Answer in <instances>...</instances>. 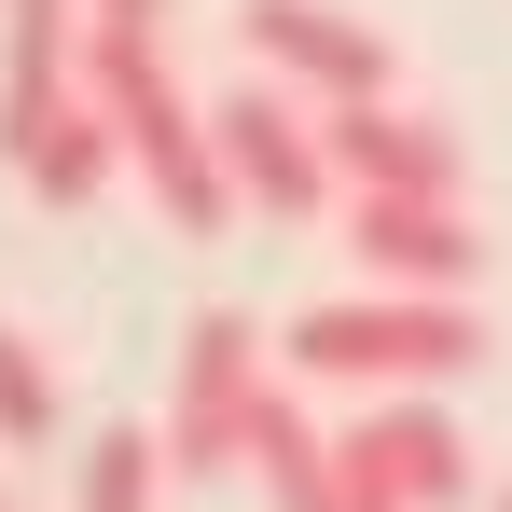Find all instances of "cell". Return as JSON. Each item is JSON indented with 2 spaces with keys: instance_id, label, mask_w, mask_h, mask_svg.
<instances>
[{
  "instance_id": "obj_1",
  "label": "cell",
  "mask_w": 512,
  "mask_h": 512,
  "mask_svg": "<svg viewBox=\"0 0 512 512\" xmlns=\"http://www.w3.org/2000/svg\"><path fill=\"white\" fill-rule=\"evenodd\" d=\"M84 97L111 111L125 167L153 180V208H167L180 236H222V222H236V180H222V153H208V111L180 97L167 42H111V28H84Z\"/></svg>"
},
{
  "instance_id": "obj_2",
  "label": "cell",
  "mask_w": 512,
  "mask_h": 512,
  "mask_svg": "<svg viewBox=\"0 0 512 512\" xmlns=\"http://www.w3.org/2000/svg\"><path fill=\"white\" fill-rule=\"evenodd\" d=\"M485 360V319L443 305V291H346V305H305L291 319V374H333V388H388V402H429L443 374Z\"/></svg>"
},
{
  "instance_id": "obj_3",
  "label": "cell",
  "mask_w": 512,
  "mask_h": 512,
  "mask_svg": "<svg viewBox=\"0 0 512 512\" xmlns=\"http://www.w3.org/2000/svg\"><path fill=\"white\" fill-rule=\"evenodd\" d=\"M263 388H277V346H263V319H236V305H208V319H180V360H167V471L180 485H208V471H250V416Z\"/></svg>"
},
{
  "instance_id": "obj_4",
  "label": "cell",
  "mask_w": 512,
  "mask_h": 512,
  "mask_svg": "<svg viewBox=\"0 0 512 512\" xmlns=\"http://www.w3.org/2000/svg\"><path fill=\"white\" fill-rule=\"evenodd\" d=\"M208 153H222V180H236V208H277V222H319L346 180H333V139H319V111L291 84H236L208 97Z\"/></svg>"
},
{
  "instance_id": "obj_5",
  "label": "cell",
  "mask_w": 512,
  "mask_h": 512,
  "mask_svg": "<svg viewBox=\"0 0 512 512\" xmlns=\"http://www.w3.org/2000/svg\"><path fill=\"white\" fill-rule=\"evenodd\" d=\"M236 28H250L263 84H291L305 111H360V97H388V28L374 14H346V0H236Z\"/></svg>"
},
{
  "instance_id": "obj_6",
  "label": "cell",
  "mask_w": 512,
  "mask_h": 512,
  "mask_svg": "<svg viewBox=\"0 0 512 512\" xmlns=\"http://www.w3.org/2000/svg\"><path fill=\"white\" fill-rule=\"evenodd\" d=\"M84 111V0H0V139L14 167Z\"/></svg>"
},
{
  "instance_id": "obj_7",
  "label": "cell",
  "mask_w": 512,
  "mask_h": 512,
  "mask_svg": "<svg viewBox=\"0 0 512 512\" xmlns=\"http://www.w3.org/2000/svg\"><path fill=\"white\" fill-rule=\"evenodd\" d=\"M319 139H333L346 194H429V208H457V125H443V111L360 97V111H319Z\"/></svg>"
},
{
  "instance_id": "obj_8",
  "label": "cell",
  "mask_w": 512,
  "mask_h": 512,
  "mask_svg": "<svg viewBox=\"0 0 512 512\" xmlns=\"http://www.w3.org/2000/svg\"><path fill=\"white\" fill-rule=\"evenodd\" d=\"M333 457H346V485H388L402 512H443V499L485 485L471 443H457V416H429V402H374L360 429H333Z\"/></svg>"
},
{
  "instance_id": "obj_9",
  "label": "cell",
  "mask_w": 512,
  "mask_h": 512,
  "mask_svg": "<svg viewBox=\"0 0 512 512\" xmlns=\"http://www.w3.org/2000/svg\"><path fill=\"white\" fill-rule=\"evenodd\" d=\"M346 236H360V263H374V291H471V263H485V236H471V208H429V194H346Z\"/></svg>"
},
{
  "instance_id": "obj_10",
  "label": "cell",
  "mask_w": 512,
  "mask_h": 512,
  "mask_svg": "<svg viewBox=\"0 0 512 512\" xmlns=\"http://www.w3.org/2000/svg\"><path fill=\"white\" fill-rule=\"evenodd\" d=\"M250 471H263V499L277 512H346V471H333V429L291 402V374L263 388V416H250Z\"/></svg>"
},
{
  "instance_id": "obj_11",
  "label": "cell",
  "mask_w": 512,
  "mask_h": 512,
  "mask_svg": "<svg viewBox=\"0 0 512 512\" xmlns=\"http://www.w3.org/2000/svg\"><path fill=\"white\" fill-rule=\"evenodd\" d=\"M153 485H167V443L153 429H97L84 471H70V512H153Z\"/></svg>"
},
{
  "instance_id": "obj_12",
  "label": "cell",
  "mask_w": 512,
  "mask_h": 512,
  "mask_svg": "<svg viewBox=\"0 0 512 512\" xmlns=\"http://www.w3.org/2000/svg\"><path fill=\"white\" fill-rule=\"evenodd\" d=\"M111 167H125V139H111V111L84 97V111H70V125L42 139V153H28V194H42V208H84Z\"/></svg>"
},
{
  "instance_id": "obj_13",
  "label": "cell",
  "mask_w": 512,
  "mask_h": 512,
  "mask_svg": "<svg viewBox=\"0 0 512 512\" xmlns=\"http://www.w3.org/2000/svg\"><path fill=\"white\" fill-rule=\"evenodd\" d=\"M0 443H56V360L0 319Z\"/></svg>"
},
{
  "instance_id": "obj_14",
  "label": "cell",
  "mask_w": 512,
  "mask_h": 512,
  "mask_svg": "<svg viewBox=\"0 0 512 512\" xmlns=\"http://www.w3.org/2000/svg\"><path fill=\"white\" fill-rule=\"evenodd\" d=\"M180 0H84V28H111V42H167Z\"/></svg>"
},
{
  "instance_id": "obj_15",
  "label": "cell",
  "mask_w": 512,
  "mask_h": 512,
  "mask_svg": "<svg viewBox=\"0 0 512 512\" xmlns=\"http://www.w3.org/2000/svg\"><path fill=\"white\" fill-rule=\"evenodd\" d=\"M485 512H512V485H485Z\"/></svg>"
}]
</instances>
